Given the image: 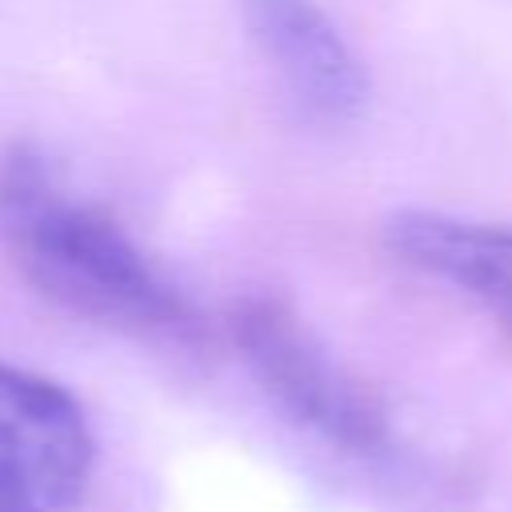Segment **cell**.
<instances>
[{
	"instance_id": "4",
	"label": "cell",
	"mask_w": 512,
	"mask_h": 512,
	"mask_svg": "<svg viewBox=\"0 0 512 512\" xmlns=\"http://www.w3.org/2000/svg\"><path fill=\"white\" fill-rule=\"evenodd\" d=\"M244 28L292 104L316 124H348L368 104V76L340 28L312 0H240Z\"/></svg>"
},
{
	"instance_id": "5",
	"label": "cell",
	"mask_w": 512,
	"mask_h": 512,
	"mask_svg": "<svg viewBox=\"0 0 512 512\" xmlns=\"http://www.w3.org/2000/svg\"><path fill=\"white\" fill-rule=\"evenodd\" d=\"M384 240L404 264L464 288L512 328V228L412 208L384 224Z\"/></svg>"
},
{
	"instance_id": "2",
	"label": "cell",
	"mask_w": 512,
	"mask_h": 512,
	"mask_svg": "<svg viewBox=\"0 0 512 512\" xmlns=\"http://www.w3.org/2000/svg\"><path fill=\"white\" fill-rule=\"evenodd\" d=\"M228 328L256 384L296 424L360 456L388 444V412L380 396L328 352V344L284 296L256 292L236 300Z\"/></svg>"
},
{
	"instance_id": "1",
	"label": "cell",
	"mask_w": 512,
	"mask_h": 512,
	"mask_svg": "<svg viewBox=\"0 0 512 512\" xmlns=\"http://www.w3.org/2000/svg\"><path fill=\"white\" fill-rule=\"evenodd\" d=\"M0 244L48 300L84 320L148 340H200L196 308L100 204L76 200L32 148L0 160Z\"/></svg>"
},
{
	"instance_id": "3",
	"label": "cell",
	"mask_w": 512,
	"mask_h": 512,
	"mask_svg": "<svg viewBox=\"0 0 512 512\" xmlns=\"http://www.w3.org/2000/svg\"><path fill=\"white\" fill-rule=\"evenodd\" d=\"M92 460V428L72 392L0 360V512L76 508Z\"/></svg>"
}]
</instances>
